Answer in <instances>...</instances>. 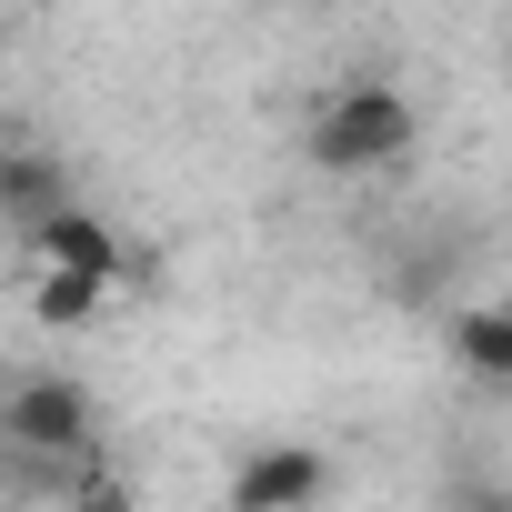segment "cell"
Listing matches in <instances>:
<instances>
[{
  "mask_svg": "<svg viewBox=\"0 0 512 512\" xmlns=\"http://www.w3.org/2000/svg\"><path fill=\"white\" fill-rule=\"evenodd\" d=\"M0 211H11L21 231H41L51 211H71V171L51 151H0Z\"/></svg>",
  "mask_w": 512,
  "mask_h": 512,
  "instance_id": "cell-5",
  "label": "cell"
},
{
  "mask_svg": "<svg viewBox=\"0 0 512 512\" xmlns=\"http://www.w3.org/2000/svg\"><path fill=\"white\" fill-rule=\"evenodd\" d=\"M0 442H11V452H61V462H81V452L101 442V412H91V392H81L71 372H21V382H0Z\"/></svg>",
  "mask_w": 512,
  "mask_h": 512,
  "instance_id": "cell-2",
  "label": "cell"
},
{
  "mask_svg": "<svg viewBox=\"0 0 512 512\" xmlns=\"http://www.w3.org/2000/svg\"><path fill=\"white\" fill-rule=\"evenodd\" d=\"M322 482H332V462L322 452H302V442H272V452H251L241 472H231V512H312L322 502Z\"/></svg>",
  "mask_w": 512,
  "mask_h": 512,
  "instance_id": "cell-3",
  "label": "cell"
},
{
  "mask_svg": "<svg viewBox=\"0 0 512 512\" xmlns=\"http://www.w3.org/2000/svg\"><path fill=\"white\" fill-rule=\"evenodd\" d=\"M452 362H462L472 382H492V392H512V312H492V302H472V312H452Z\"/></svg>",
  "mask_w": 512,
  "mask_h": 512,
  "instance_id": "cell-6",
  "label": "cell"
},
{
  "mask_svg": "<svg viewBox=\"0 0 512 512\" xmlns=\"http://www.w3.org/2000/svg\"><path fill=\"white\" fill-rule=\"evenodd\" d=\"M31 241H41V262H51V272H101V282H121V241H111V231H101V211H81V201H71V211H51Z\"/></svg>",
  "mask_w": 512,
  "mask_h": 512,
  "instance_id": "cell-4",
  "label": "cell"
},
{
  "mask_svg": "<svg viewBox=\"0 0 512 512\" xmlns=\"http://www.w3.org/2000/svg\"><path fill=\"white\" fill-rule=\"evenodd\" d=\"M41 512H131V492L101 482V492H61V502H41Z\"/></svg>",
  "mask_w": 512,
  "mask_h": 512,
  "instance_id": "cell-8",
  "label": "cell"
},
{
  "mask_svg": "<svg viewBox=\"0 0 512 512\" xmlns=\"http://www.w3.org/2000/svg\"><path fill=\"white\" fill-rule=\"evenodd\" d=\"M101 292H111L101 272H41L31 312H41V322H91V312H101Z\"/></svg>",
  "mask_w": 512,
  "mask_h": 512,
  "instance_id": "cell-7",
  "label": "cell"
},
{
  "mask_svg": "<svg viewBox=\"0 0 512 512\" xmlns=\"http://www.w3.org/2000/svg\"><path fill=\"white\" fill-rule=\"evenodd\" d=\"M412 141H422V111H412V91H392V81H362V91H342L312 131H302V151L322 161V171H392V161H412Z\"/></svg>",
  "mask_w": 512,
  "mask_h": 512,
  "instance_id": "cell-1",
  "label": "cell"
}]
</instances>
